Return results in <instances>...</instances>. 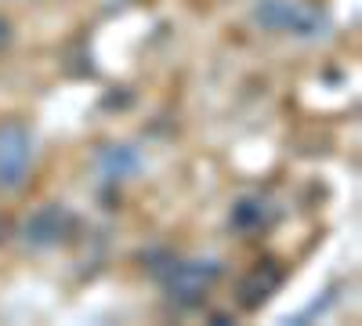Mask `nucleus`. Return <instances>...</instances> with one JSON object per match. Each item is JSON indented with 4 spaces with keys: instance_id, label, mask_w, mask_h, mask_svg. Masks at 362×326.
<instances>
[{
    "instance_id": "9",
    "label": "nucleus",
    "mask_w": 362,
    "mask_h": 326,
    "mask_svg": "<svg viewBox=\"0 0 362 326\" xmlns=\"http://www.w3.org/2000/svg\"><path fill=\"white\" fill-rule=\"evenodd\" d=\"M4 235H8V221L0 218V243H4Z\"/></svg>"
},
{
    "instance_id": "5",
    "label": "nucleus",
    "mask_w": 362,
    "mask_h": 326,
    "mask_svg": "<svg viewBox=\"0 0 362 326\" xmlns=\"http://www.w3.org/2000/svg\"><path fill=\"white\" fill-rule=\"evenodd\" d=\"M95 167L102 174V182L116 185V182L134 177L145 167V160H141V153L134 149V145H127V141H105L102 149H98V156H95Z\"/></svg>"
},
{
    "instance_id": "2",
    "label": "nucleus",
    "mask_w": 362,
    "mask_h": 326,
    "mask_svg": "<svg viewBox=\"0 0 362 326\" xmlns=\"http://www.w3.org/2000/svg\"><path fill=\"white\" fill-rule=\"evenodd\" d=\"M221 261L218 257H170L160 269V283L167 290V298L181 308L199 305L214 283L221 279Z\"/></svg>"
},
{
    "instance_id": "6",
    "label": "nucleus",
    "mask_w": 362,
    "mask_h": 326,
    "mask_svg": "<svg viewBox=\"0 0 362 326\" xmlns=\"http://www.w3.org/2000/svg\"><path fill=\"white\" fill-rule=\"evenodd\" d=\"M279 286H283V269L276 261H261L243 276V283H239V305L243 308H261Z\"/></svg>"
},
{
    "instance_id": "7",
    "label": "nucleus",
    "mask_w": 362,
    "mask_h": 326,
    "mask_svg": "<svg viewBox=\"0 0 362 326\" xmlns=\"http://www.w3.org/2000/svg\"><path fill=\"white\" fill-rule=\"evenodd\" d=\"M232 228L239 232H257V228H268L272 221H276V211L261 199V196H247V199H239L232 206Z\"/></svg>"
},
{
    "instance_id": "4",
    "label": "nucleus",
    "mask_w": 362,
    "mask_h": 326,
    "mask_svg": "<svg viewBox=\"0 0 362 326\" xmlns=\"http://www.w3.org/2000/svg\"><path fill=\"white\" fill-rule=\"evenodd\" d=\"M76 232V214L69 211L66 203H44L29 214L18 228L22 243L29 250H51V247H62L69 235Z\"/></svg>"
},
{
    "instance_id": "3",
    "label": "nucleus",
    "mask_w": 362,
    "mask_h": 326,
    "mask_svg": "<svg viewBox=\"0 0 362 326\" xmlns=\"http://www.w3.org/2000/svg\"><path fill=\"white\" fill-rule=\"evenodd\" d=\"M33 167V134L22 120H0V189H22Z\"/></svg>"
},
{
    "instance_id": "8",
    "label": "nucleus",
    "mask_w": 362,
    "mask_h": 326,
    "mask_svg": "<svg viewBox=\"0 0 362 326\" xmlns=\"http://www.w3.org/2000/svg\"><path fill=\"white\" fill-rule=\"evenodd\" d=\"M8 44H11V22L0 15V47H8Z\"/></svg>"
},
{
    "instance_id": "1",
    "label": "nucleus",
    "mask_w": 362,
    "mask_h": 326,
    "mask_svg": "<svg viewBox=\"0 0 362 326\" xmlns=\"http://www.w3.org/2000/svg\"><path fill=\"white\" fill-rule=\"evenodd\" d=\"M250 18L264 33L293 40H322L329 33V15L315 4H305V0H254Z\"/></svg>"
}]
</instances>
